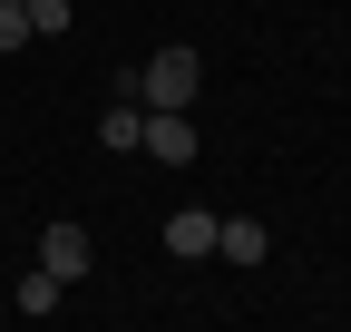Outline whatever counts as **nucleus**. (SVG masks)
<instances>
[{
    "label": "nucleus",
    "mask_w": 351,
    "mask_h": 332,
    "mask_svg": "<svg viewBox=\"0 0 351 332\" xmlns=\"http://www.w3.org/2000/svg\"><path fill=\"white\" fill-rule=\"evenodd\" d=\"M166 254H186V264L215 254V205H176L166 215Z\"/></svg>",
    "instance_id": "nucleus-4"
},
{
    "label": "nucleus",
    "mask_w": 351,
    "mask_h": 332,
    "mask_svg": "<svg viewBox=\"0 0 351 332\" xmlns=\"http://www.w3.org/2000/svg\"><path fill=\"white\" fill-rule=\"evenodd\" d=\"M195 88H205V59L195 49H156L147 69L117 78V98H137V108H195Z\"/></svg>",
    "instance_id": "nucleus-1"
},
{
    "label": "nucleus",
    "mask_w": 351,
    "mask_h": 332,
    "mask_svg": "<svg viewBox=\"0 0 351 332\" xmlns=\"http://www.w3.org/2000/svg\"><path fill=\"white\" fill-rule=\"evenodd\" d=\"M39 264H49L59 283H78L88 264H98V244H88V225H39Z\"/></svg>",
    "instance_id": "nucleus-2"
},
{
    "label": "nucleus",
    "mask_w": 351,
    "mask_h": 332,
    "mask_svg": "<svg viewBox=\"0 0 351 332\" xmlns=\"http://www.w3.org/2000/svg\"><path fill=\"white\" fill-rule=\"evenodd\" d=\"M0 49H29V0H0Z\"/></svg>",
    "instance_id": "nucleus-9"
},
{
    "label": "nucleus",
    "mask_w": 351,
    "mask_h": 332,
    "mask_svg": "<svg viewBox=\"0 0 351 332\" xmlns=\"http://www.w3.org/2000/svg\"><path fill=\"white\" fill-rule=\"evenodd\" d=\"M29 39H69V0H29Z\"/></svg>",
    "instance_id": "nucleus-8"
},
{
    "label": "nucleus",
    "mask_w": 351,
    "mask_h": 332,
    "mask_svg": "<svg viewBox=\"0 0 351 332\" xmlns=\"http://www.w3.org/2000/svg\"><path fill=\"white\" fill-rule=\"evenodd\" d=\"M215 254H225V264H263V254H274V235H263L254 215H215Z\"/></svg>",
    "instance_id": "nucleus-5"
},
{
    "label": "nucleus",
    "mask_w": 351,
    "mask_h": 332,
    "mask_svg": "<svg viewBox=\"0 0 351 332\" xmlns=\"http://www.w3.org/2000/svg\"><path fill=\"white\" fill-rule=\"evenodd\" d=\"M59 294H69V283H59L49 264H29V274L10 283V313H29V322H49V313H59Z\"/></svg>",
    "instance_id": "nucleus-6"
},
{
    "label": "nucleus",
    "mask_w": 351,
    "mask_h": 332,
    "mask_svg": "<svg viewBox=\"0 0 351 332\" xmlns=\"http://www.w3.org/2000/svg\"><path fill=\"white\" fill-rule=\"evenodd\" d=\"M147 156H166V166H195V117L186 108H147V137H137Z\"/></svg>",
    "instance_id": "nucleus-3"
},
{
    "label": "nucleus",
    "mask_w": 351,
    "mask_h": 332,
    "mask_svg": "<svg viewBox=\"0 0 351 332\" xmlns=\"http://www.w3.org/2000/svg\"><path fill=\"white\" fill-rule=\"evenodd\" d=\"M137 137H147V108H137V98H117V108L98 117V147H137Z\"/></svg>",
    "instance_id": "nucleus-7"
}]
</instances>
